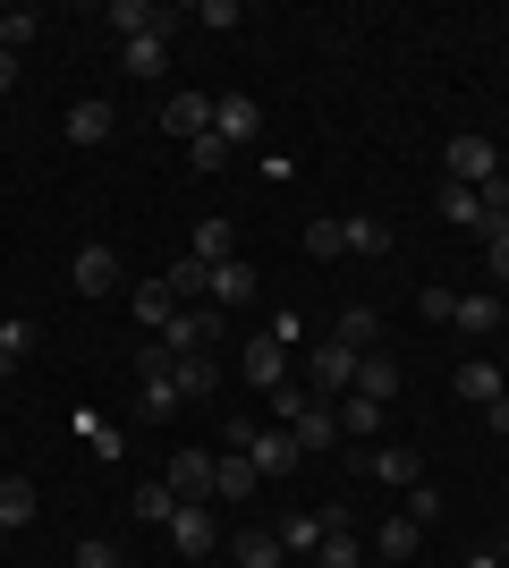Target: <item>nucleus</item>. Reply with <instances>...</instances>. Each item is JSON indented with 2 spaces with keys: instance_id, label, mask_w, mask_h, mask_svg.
<instances>
[{
  "instance_id": "f257e3e1",
  "label": "nucleus",
  "mask_w": 509,
  "mask_h": 568,
  "mask_svg": "<svg viewBox=\"0 0 509 568\" xmlns=\"http://www.w3.org/2000/svg\"><path fill=\"white\" fill-rule=\"evenodd\" d=\"M221 442L255 458V475H264V484L297 475V458H306V450H297V433H289V425H221Z\"/></svg>"
},
{
  "instance_id": "f03ea898",
  "label": "nucleus",
  "mask_w": 509,
  "mask_h": 568,
  "mask_svg": "<svg viewBox=\"0 0 509 568\" xmlns=\"http://www.w3.org/2000/svg\"><path fill=\"white\" fill-rule=\"evenodd\" d=\"M162 535H170V551H179V560H204V551L221 544V526H213V500H179Z\"/></svg>"
},
{
  "instance_id": "7ed1b4c3",
  "label": "nucleus",
  "mask_w": 509,
  "mask_h": 568,
  "mask_svg": "<svg viewBox=\"0 0 509 568\" xmlns=\"http://www.w3.org/2000/svg\"><path fill=\"white\" fill-rule=\"evenodd\" d=\"M306 390H315V399H348V390H357V348L323 339V348L306 356Z\"/></svg>"
},
{
  "instance_id": "20e7f679",
  "label": "nucleus",
  "mask_w": 509,
  "mask_h": 568,
  "mask_svg": "<svg viewBox=\"0 0 509 568\" xmlns=\"http://www.w3.org/2000/svg\"><path fill=\"white\" fill-rule=\"evenodd\" d=\"M153 339H162L170 356H204V348L221 339V314H213V306H179V314H170V323H162Z\"/></svg>"
},
{
  "instance_id": "39448f33",
  "label": "nucleus",
  "mask_w": 509,
  "mask_h": 568,
  "mask_svg": "<svg viewBox=\"0 0 509 568\" xmlns=\"http://www.w3.org/2000/svg\"><path fill=\"white\" fill-rule=\"evenodd\" d=\"M213 136L230 144V153L255 144V136H264V102H255V94H213Z\"/></svg>"
},
{
  "instance_id": "423d86ee",
  "label": "nucleus",
  "mask_w": 509,
  "mask_h": 568,
  "mask_svg": "<svg viewBox=\"0 0 509 568\" xmlns=\"http://www.w3.org/2000/svg\"><path fill=\"white\" fill-rule=\"evenodd\" d=\"M246 382H255V390H264V399H272L281 382H297V356L281 348V339H272V332H255V339H246Z\"/></svg>"
},
{
  "instance_id": "0eeeda50",
  "label": "nucleus",
  "mask_w": 509,
  "mask_h": 568,
  "mask_svg": "<svg viewBox=\"0 0 509 568\" xmlns=\"http://www.w3.org/2000/svg\"><path fill=\"white\" fill-rule=\"evenodd\" d=\"M485 179H501L492 136H450V187H485Z\"/></svg>"
},
{
  "instance_id": "6e6552de",
  "label": "nucleus",
  "mask_w": 509,
  "mask_h": 568,
  "mask_svg": "<svg viewBox=\"0 0 509 568\" xmlns=\"http://www.w3.org/2000/svg\"><path fill=\"white\" fill-rule=\"evenodd\" d=\"M213 475H221V458H213V450H195V442H187V450L170 458V475H162V484H170L179 500H213Z\"/></svg>"
},
{
  "instance_id": "1a4fd4ad",
  "label": "nucleus",
  "mask_w": 509,
  "mask_h": 568,
  "mask_svg": "<svg viewBox=\"0 0 509 568\" xmlns=\"http://www.w3.org/2000/svg\"><path fill=\"white\" fill-rule=\"evenodd\" d=\"M339 526H348V518H339L332 500H323V518H315V509H289V518L272 526V535H281V551H323V535H339Z\"/></svg>"
},
{
  "instance_id": "9d476101",
  "label": "nucleus",
  "mask_w": 509,
  "mask_h": 568,
  "mask_svg": "<svg viewBox=\"0 0 509 568\" xmlns=\"http://www.w3.org/2000/svg\"><path fill=\"white\" fill-rule=\"evenodd\" d=\"M111 26H120V43H136V34H179L187 18H170V9H153V0H111Z\"/></svg>"
},
{
  "instance_id": "9b49d317",
  "label": "nucleus",
  "mask_w": 509,
  "mask_h": 568,
  "mask_svg": "<svg viewBox=\"0 0 509 568\" xmlns=\"http://www.w3.org/2000/svg\"><path fill=\"white\" fill-rule=\"evenodd\" d=\"M365 467H374V484H383V493H408V484H425V458H416L408 442H383Z\"/></svg>"
},
{
  "instance_id": "f8f14e48",
  "label": "nucleus",
  "mask_w": 509,
  "mask_h": 568,
  "mask_svg": "<svg viewBox=\"0 0 509 568\" xmlns=\"http://www.w3.org/2000/svg\"><path fill=\"white\" fill-rule=\"evenodd\" d=\"M69 281L85 288V297H111V288H120V255H111V246H77Z\"/></svg>"
},
{
  "instance_id": "ddd939ff",
  "label": "nucleus",
  "mask_w": 509,
  "mask_h": 568,
  "mask_svg": "<svg viewBox=\"0 0 509 568\" xmlns=\"http://www.w3.org/2000/svg\"><path fill=\"white\" fill-rule=\"evenodd\" d=\"M450 390H459L467 407H492V399L509 390V382H501V365H492V356H467L459 374H450Z\"/></svg>"
},
{
  "instance_id": "4468645a",
  "label": "nucleus",
  "mask_w": 509,
  "mask_h": 568,
  "mask_svg": "<svg viewBox=\"0 0 509 568\" xmlns=\"http://www.w3.org/2000/svg\"><path fill=\"white\" fill-rule=\"evenodd\" d=\"M136 416H145V425H170V416H179V365H170V374H136Z\"/></svg>"
},
{
  "instance_id": "2eb2a0df",
  "label": "nucleus",
  "mask_w": 509,
  "mask_h": 568,
  "mask_svg": "<svg viewBox=\"0 0 509 568\" xmlns=\"http://www.w3.org/2000/svg\"><path fill=\"white\" fill-rule=\"evenodd\" d=\"M162 128H170V136H204V128H213V94H170L162 102Z\"/></svg>"
},
{
  "instance_id": "dca6fc26",
  "label": "nucleus",
  "mask_w": 509,
  "mask_h": 568,
  "mask_svg": "<svg viewBox=\"0 0 509 568\" xmlns=\"http://www.w3.org/2000/svg\"><path fill=\"white\" fill-rule=\"evenodd\" d=\"M416 544H425V526H416L408 509H390V518H383V535H374V551H383V568L416 560Z\"/></svg>"
},
{
  "instance_id": "f3484780",
  "label": "nucleus",
  "mask_w": 509,
  "mask_h": 568,
  "mask_svg": "<svg viewBox=\"0 0 509 568\" xmlns=\"http://www.w3.org/2000/svg\"><path fill=\"white\" fill-rule=\"evenodd\" d=\"M170 69V43L162 34H136V43H120V77H136V85H153V77Z\"/></svg>"
},
{
  "instance_id": "a211bd4d",
  "label": "nucleus",
  "mask_w": 509,
  "mask_h": 568,
  "mask_svg": "<svg viewBox=\"0 0 509 568\" xmlns=\"http://www.w3.org/2000/svg\"><path fill=\"white\" fill-rule=\"evenodd\" d=\"M187 255L195 263H230V255H238V230H230V221H195V230H187Z\"/></svg>"
},
{
  "instance_id": "6ab92c4d",
  "label": "nucleus",
  "mask_w": 509,
  "mask_h": 568,
  "mask_svg": "<svg viewBox=\"0 0 509 568\" xmlns=\"http://www.w3.org/2000/svg\"><path fill=\"white\" fill-rule=\"evenodd\" d=\"M297 450H306V458H315V450H332V442H339V407L332 399H315V407H306V416H297Z\"/></svg>"
},
{
  "instance_id": "aec40b11",
  "label": "nucleus",
  "mask_w": 509,
  "mask_h": 568,
  "mask_svg": "<svg viewBox=\"0 0 509 568\" xmlns=\"http://www.w3.org/2000/svg\"><path fill=\"white\" fill-rule=\"evenodd\" d=\"M111 128H120V111H111V102H77L69 111V144H111Z\"/></svg>"
},
{
  "instance_id": "412c9836",
  "label": "nucleus",
  "mask_w": 509,
  "mask_h": 568,
  "mask_svg": "<svg viewBox=\"0 0 509 568\" xmlns=\"http://www.w3.org/2000/svg\"><path fill=\"white\" fill-rule=\"evenodd\" d=\"M357 390H365V399H383V407H390V399H399V365H390L383 348H365V356H357Z\"/></svg>"
},
{
  "instance_id": "4be33fe9",
  "label": "nucleus",
  "mask_w": 509,
  "mask_h": 568,
  "mask_svg": "<svg viewBox=\"0 0 509 568\" xmlns=\"http://www.w3.org/2000/svg\"><path fill=\"white\" fill-rule=\"evenodd\" d=\"M339 237H348V255H374V263L390 255V221H374V213H348V221H339Z\"/></svg>"
},
{
  "instance_id": "5701e85b",
  "label": "nucleus",
  "mask_w": 509,
  "mask_h": 568,
  "mask_svg": "<svg viewBox=\"0 0 509 568\" xmlns=\"http://www.w3.org/2000/svg\"><path fill=\"white\" fill-rule=\"evenodd\" d=\"M255 484H264V475H255V458H246V450H221L213 500H246V493H255Z\"/></svg>"
},
{
  "instance_id": "b1692460",
  "label": "nucleus",
  "mask_w": 509,
  "mask_h": 568,
  "mask_svg": "<svg viewBox=\"0 0 509 568\" xmlns=\"http://www.w3.org/2000/svg\"><path fill=\"white\" fill-rule=\"evenodd\" d=\"M501 314H509L501 297H459V314H450V323H459L467 339H492V332H501Z\"/></svg>"
},
{
  "instance_id": "393cba45",
  "label": "nucleus",
  "mask_w": 509,
  "mask_h": 568,
  "mask_svg": "<svg viewBox=\"0 0 509 568\" xmlns=\"http://www.w3.org/2000/svg\"><path fill=\"white\" fill-rule=\"evenodd\" d=\"M230 551H238V568H281V560H289L272 526H246V535H238V544H230Z\"/></svg>"
},
{
  "instance_id": "a878e982",
  "label": "nucleus",
  "mask_w": 509,
  "mask_h": 568,
  "mask_svg": "<svg viewBox=\"0 0 509 568\" xmlns=\"http://www.w3.org/2000/svg\"><path fill=\"white\" fill-rule=\"evenodd\" d=\"M26 518H34V484H26V475H0V535H18Z\"/></svg>"
},
{
  "instance_id": "bb28decb",
  "label": "nucleus",
  "mask_w": 509,
  "mask_h": 568,
  "mask_svg": "<svg viewBox=\"0 0 509 568\" xmlns=\"http://www.w3.org/2000/svg\"><path fill=\"white\" fill-rule=\"evenodd\" d=\"M238 297H255V263H213V306H238Z\"/></svg>"
},
{
  "instance_id": "cd10ccee",
  "label": "nucleus",
  "mask_w": 509,
  "mask_h": 568,
  "mask_svg": "<svg viewBox=\"0 0 509 568\" xmlns=\"http://www.w3.org/2000/svg\"><path fill=\"white\" fill-rule=\"evenodd\" d=\"M332 339H339V348H374V339H383V323H374V306H348V314H339V323H332Z\"/></svg>"
},
{
  "instance_id": "c85d7f7f",
  "label": "nucleus",
  "mask_w": 509,
  "mask_h": 568,
  "mask_svg": "<svg viewBox=\"0 0 509 568\" xmlns=\"http://www.w3.org/2000/svg\"><path fill=\"white\" fill-rule=\"evenodd\" d=\"M332 407H339V433H383V416H390V407L365 399V390H348V399H332Z\"/></svg>"
},
{
  "instance_id": "c756f323",
  "label": "nucleus",
  "mask_w": 509,
  "mask_h": 568,
  "mask_svg": "<svg viewBox=\"0 0 509 568\" xmlns=\"http://www.w3.org/2000/svg\"><path fill=\"white\" fill-rule=\"evenodd\" d=\"M128 306H136V323H145V332H162L170 314H179V297H170V281H145L136 297H128Z\"/></svg>"
},
{
  "instance_id": "7c9ffc66",
  "label": "nucleus",
  "mask_w": 509,
  "mask_h": 568,
  "mask_svg": "<svg viewBox=\"0 0 509 568\" xmlns=\"http://www.w3.org/2000/svg\"><path fill=\"white\" fill-rule=\"evenodd\" d=\"M162 281H170V297H213V263L179 255V263H170V272H162Z\"/></svg>"
},
{
  "instance_id": "2f4dec72",
  "label": "nucleus",
  "mask_w": 509,
  "mask_h": 568,
  "mask_svg": "<svg viewBox=\"0 0 509 568\" xmlns=\"http://www.w3.org/2000/svg\"><path fill=\"white\" fill-rule=\"evenodd\" d=\"M441 221H450V230H485V204H476V187H441Z\"/></svg>"
},
{
  "instance_id": "473e14b6",
  "label": "nucleus",
  "mask_w": 509,
  "mask_h": 568,
  "mask_svg": "<svg viewBox=\"0 0 509 568\" xmlns=\"http://www.w3.org/2000/svg\"><path fill=\"white\" fill-rule=\"evenodd\" d=\"M128 509H136V518H145V526H170V509H179V493H170V484H136V500H128Z\"/></svg>"
},
{
  "instance_id": "72a5a7b5",
  "label": "nucleus",
  "mask_w": 509,
  "mask_h": 568,
  "mask_svg": "<svg viewBox=\"0 0 509 568\" xmlns=\"http://www.w3.org/2000/svg\"><path fill=\"white\" fill-rule=\"evenodd\" d=\"M221 365H204V356H179V399H213Z\"/></svg>"
},
{
  "instance_id": "f704fd0d",
  "label": "nucleus",
  "mask_w": 509,
  "mask_h": 568,
  "mask_svg": "<svg viewBox=\"0 0 509 568\" xmlns=\"http://www.w3.org/2000/svg\"><path fill=\"white\" fill-rule=\"evenodd\" d=\"M34 34H43V18H34V9H0V51H26Z\"/></svg>"
},
{
  "instance_id": "c9c22d12",
  "label": "nucleus",
  "mask_w": 509,
  "mask_h": 568,
  "mask_svg": "<svg viewBox=\"0 0 509 568\" xmlns=\"http://www.w3.org/2000/svg\"><path fill=\"white\" fill-rule=\"evenodd\" d=\"M323 568H365V544L357 535H348V526H339V535H323V551H315Z\"/></svg>"
},
{
  "instance_id": "e433bc0d",
  "label": "nucleus",
  "mask_w": 509,
  "mask_h": 568,
  "mask_svg": "<svg viewBox=\"0 0 509 568\" xmlns=\"http://www.w3.org/2000/svg\"><path fill=\"white\" fill-rule=\"evenodd\" d=\"M306 407H315V390H306V382H281V390H272V425H297Z\"/></svg>"
},
{
  "instance_id": "4c0bfd02",
  "label": "nucleus",
  "mask_w": 509,
  "mask_h": 568,
  "mask_svg": "<svg viewBox=\"0 0 509 568\" xmlns=\"http://www.w3.org/2000/svg\"><path fill=\"white\" fill-rule=\"evenodd\" d=\"M306 255H315V263L348 255V237H339V221H306Z\"/></svg>"
},
{
  "instance_id": "58836bf2",
  "label": "nucleus",
  "mask_w": 509,
  "mask_h": 568,
  "mask_svg": "<svg viewBox=\"0 0 509 568\" xmlns=\"http://www.w3.org/2000/svg\"><path fill=\"white\" fill-rule=\"evenodd\" d=\"M399 509H408L416 526H434V518H441V493H434V484H408V493H399Z\"/></svg>"
},
{
  "instance_id": "ea45409f",
  "label": "nucleus",
  "mask_w": 509,
  "mask_h": 568,
  "mask_svg": "<svg viewBox=\"0 0 509 568\" xmlns=\"http://www.w3.org/2000/svg\"><path fill=\"white\" fill-rule=\"evenodd\" d=\"M187 170H230V144H221L213 128H204V136L187 144Z\"/></svg>"
},
{
  "instance_id": "a19ab883",
  "label": "nucleus",
  "mask_w": 509,
  "mask_h": 568,
  "mask_svg": "<svg viewBox=\"0 0 509 568\" xmlns=\"http://www.w3.org/2000/svg\"><path fill=\"white\" fill-rule=\"evenodd\" d=\"M195 26H213V34H230V26H246V9H238V0H204V9H195Z\"/></svg>"
},
{
  "instance_id": "79ce46f5",
  "label": "nucleus",
  "mask_w": 509,
  "mask_h": 568,
  "mask_svg": "<svg viewBox=\"0 0 509 568\" xmlns=\"http://www.w3.org/2000/svg\"><path fill=\"white\" fill-rule=\"evenodd\" d=\"M69 568H120V551L102 544V535H85V544H77V560Z\"/></svg>"
},
{
  "instance_id": "37998d69",
  "label": "nucleus",
  "mask_w": 509,
  "mask_h": 568,
  "mask_svg": "<svg viewBox=\"0 0 509 568\" xmlns=\"http://www.w3.org/2000/svg\"><path fill=\"white\" fill-rule=\"evenodd\" d=\"M416 306H425V323H450V314H459V288H425Z\"/></svg>"
},
{
  "instance_id": "c03bdc74",
  "label": "nucleus",
  "mask_w": 509,
  "mask_h": 568,
  "mask_svg": "<svg viewBox=\"0 0 509 568\" xmlns=\"http://www.w3.org/2000/svg\"><path fill=\"white\" fill-rule=\"evenodd\" d=\"M264 332H272V339H281V348H289V356H297V339H306V323H297V314H272Z\"/></svg>"
},
{
  "instance_id": "a18cd8bd",
  "label": "nucleus",
  "mask_w": 509,
  "mask_h": 568,
  "mask_svg": "<svg viewBox=\"0 0 509 568\" xmlns=\"http://www.w3.org/2000/svg\"><path fill=\"white\" fill-rule=\"evenodd\" d=\"M485 263H492V281H509V230L485 237Z\"/></svg>"
},
{
  "instance_id": "49530a36",
  "label": "nucleus",
  "mask_w": 509,
  "mask_h": 568,
  "mask_svg": "<svg viewBox=\"0 0 509 568\" xmlns=\"http://www.w3.org/2000/svg\"><path fill=\"white\" fill-rule=\"evenodd\" d=\"M0 94H18V51H0Z\"/></svg>"
},
{
  "instance_id": "de8ad7c7",
  "label": "nucleus",
  "mask_w": 509,
  "mask_h": 568,
  "mask_svg": "<svg viewBox=\"0 0 509 568\" xmlns=\"http://www.w3.org/2000/svg\"><path fill=\"white\" fill-rule=\"evenodd\" d=\"M485 425H492V433H509V390H501V399L485 407Z\"/></svg>"
},
{
  "instance_id": "09e8293b",
  "label": "nucleus",
  "mask_w": 509,
  "mask_h": 568,
  "mask_svg": "<svg viewBox=\"0 0 509 568\" xmlns=\"http://www.w3.org/2000/svg\"><path fill=\"white\" fill-rule=\"evenodd\" d=\"M467 568H509V560H501V551H476V560H467Z\"/></svg>"
},
{
  "instance_id": "8fccbe9b",
  "label": "nucleus",
  "mask_w": 509,
  "mask_h": 568,
  "mask_svg": "<svg viewBox=\"0 0 509 568\" xmlns=\"http://www.w3.org/2000/svg\"><path fill=\"white\" fill-rule=\"evenodd\" d=\"M9 374H18V356H9V348H0V382H9Z\"/></svg>"
},
{
  "instance_id": "3c124183",
  "label": "nucleus",
  "mask_w": 509,
  "mask_h": 568,
  "mask_svg": "<svg viewBox=\"0 0 509 568\" xmlns=\"http://www.w3.org/2000/svg\"><path fill=\"white\" fill-rule=\"evenodd\" d=\"M492 551H501V560H509V526H501V544H492Z\"/></svg>"
},
{
  "instance_id": "603ef678",
  "label": "nucleus",
  "mask_w": 509,
  "mask_h": 568,
  "mask_svg": "<svg viewBox=\"0 0 509 568\" xmlns=\"http://www.w3.org/2000/svg\"><path fill=\"white\" fill-rule=\"evenodd\" d=\"M365 568H374V560H365Z\"/></svg>"
}]
</instances>
